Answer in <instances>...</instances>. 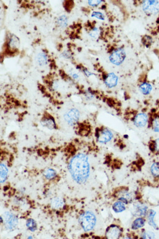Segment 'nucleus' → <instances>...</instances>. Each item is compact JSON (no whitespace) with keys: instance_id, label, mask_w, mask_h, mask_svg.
I'll return each mask as SVG.
<instances>
[{"instance_id":"f257e3e1","label":"nucleus","mask_w":159,"mask_h":239,"mask_svg":"<svg viewBox=\"0 0 159 239\" xmlns=\"http://www.w3.org/2000/svg\"><path fill=\"white\" fill-rule=\"evenodd\" d=\"M69 169L72 178L78 183L85 182L90 173V165L87 155L79 153L72 159Z\"/></svg>"},{"instance_id":"f03ea898","label":"nucleus","mask_w":159,"mask_h":239,"mask_svg":"<svg viewBox=\"0 0 159 239\" xmlns=\"http://www.w3.org/2000/svg\"><path fill=\"white\" fill-rule=\"evenodd\" d=\"M79 222L85 231H90L92 230L96 225V218L92 212H86L80 215Z\"/></svg>"},{"instance_id":"7ed1b4c3","label":"nucleus","mask_w":159,"mask_h":239,"mask_svg":"<svg viewBox=\"0 0 159 239\" xmlns=\"http://www.w3.org/2000/svg\"><path fill=\"white\" fill-rule=\"evenodd\" d=\"M142 9L147 14H156L159 11V1H144Z\"/></svg>"},{"instance_id":"20e7f679","label":"nucleus","mask_w":159,"mask_h":239,"mask_svg":"<svg viewBox=\"0 0 159 239\" xmlns=\"http://www.w3.org/2000/svg\"><path fill=\"white\" fill-rule=\"evenodd\" d=\"M80 118V112L78 109L72 108L69 110L64 115L65 121L70 125H74L78 123Z\"/></svg>"},{"instance_id":"39448f33","label":"nucleus","mask_w":159,"mask_h":239,"mask_svg":"<svg viewBox=\"0 0 159 239\" xmlns=\"http://www.w3.org/2000/svg\"><path fill=\"white\" fill-rule=\"evenodd\" d=\"M126 54L124 49H118L113 52L109 57L110 62L114 64L119 65L125 60Z\"/></svg>"},{"instance_id":"423d86ee","label":"nucleus","mask_w":159,"mask_h":239,"mask_svg":"<svg viewBox=\"0 0 159 239\" xmlns=\"http://www.w3.org/2000/svg\"><path fill=\"white\" fill-rule=\"evenodd\" d=\"M97 140L102 143H106L112 139L113 134L109 130L106 128L98 129L96 132Z\"/></svg>"},{"instance_id":"0eeeda50","label":"nucleus","mask_w":159,"mask_h":239,"mask_svg":"<svg viewBox=\"0 0 159 239\" xmlns=\"http://www.w3.org/2000/svg\"><path fill=\"white\" fill-rule=\"evenodd\" d=\"M5 222L7 228L9 230H13L16 228L18 224L17 218L12 213L10 212H5L4 213Z\"/></svg>"},{"instance_id":"6e6552de","label":"nucleus","mask_w":159,"mask_h":239,"mask_svg":"<svg viewBox=\"0 0 159 239\" xmlns=\"http://www.w3.org/2000/svg\"><path fill=\"white\" fill-rule=\"evenodd\" d=\"M41 123L44 127H47L49 129H54L57 128L54 118L49 114H47L43 117L41 120Z\"/></svg>"},{"instance_id":"1a4fd4ad","label":"nucleus","mask_w":159,"mask_h":239,"mask_svg":"<svg viewBox=\"0 0 159 239\" xmlns=\"http://www.w3.org/2000/svg\"><path fill=\"white\" fill-rule=\"evenodd\" d=\"M147 116L143 113L139 114L134 119V124L138 127H143L146 125L147 122Z\"/></svg>"},{"instance_id":"9d476101","label":"nucleus","mask_w":159,"mask_h":239,"mask_svg":"<svg viewBox=\"0 0 159 239\" xmlns=\"http://www.w3.org/2000/svg\"><path fill=\"white\" fill-rule=\"evenodd\" d=\"M118 78L114 73H110L107 75L106 78L105 79V83L109 88L114 87L117 85Z\"/></svg>"},{"instance_id":"9b49d317","label":"nucleus","mask_w":159,"mask_h":239,"mask_svg":"<svg viewBox=\"0 0 159 239\" xmlns=\"http://www.w3.org/2000/svg\"><path fill=\"white\" fill-rule=\"evenodd\" d=\"M120 233L121 231L117 226H110L107 230V238L108 239H117L120 236Z\"/></svg>"},{"instance_id":"f8f14e48","label":"nucleus","mask_w":159,"mask_h":239,"mask_svg":"<svg viewBox=\"0 0 159 239\" xmlns=\"http://www.w3.org/2000/svg\"><path fill=\"white\" fill-rule=\"evenodd\" d=\"M35 61L38 65L43 66L47 64V58L44 53H39L35 57Z\"/></svg>"},{"instance_id":"ddd939ff","label":"nucleus","mask_w":159,"mask_h":239,"mask_svg":"<svg viewBox=\"0 0 159 239\" xmlns=\"http://www.w3.org/2000/svg\"><path fill=\"white\" fill-rule=\"evenodd\" d=\"M147 207L144 205H138L134 206V211L137 215H144L146 212Z\"/></svg>"},{"instance_id":"4468645a","label":"nucleus","mask_w":159,"mask_h":239,"mask_svg":"<svg viewBox=\"0 0 159 239\" xmlns=\"http://www.w3.org/2000/svg\"><path fill=\"white\" fill-rule=\"evenodd\" d=\"M139 90L143 94L147 95L152 90V86L149 83H143L139 86Z\"/></svg>"},{"instance_id":"2eb2a0df","label":"nucleus","mask_w":159,"mask_h":239,"mask_svg":"<svg viewBox=\"0 0 159 239\" xmlns=\"http://www.w3.org/2000/svg\"><path fill=\"white\" fill-rule=\"evenodd\" d=\"M8 169L5 164H1V183L4 182L7 178Z\"/></svg>"},{"instance_id":"dca6fc26","label":"nucleus","mask_w":159,"mask_h":239,"mask_svg":"<svg viewBox=\"0 0 159 239\" xmlns=\"http://www.w3.org/2000/svg\"><path fill=\"white\" fill-rule=\"evenodd\" d=\"M145 225V219H143L142 218H138L134 221L132 224V228L134 230L138 229L140 228L141 227H143Z\"/></svg>"},{"instance_id":"f3484780","label":"nucleus","mask_w":159,"mask_h":239,"mask_svg":"<svg viewBox=\"0 0 159 239\" xmlns=\"http://www.w3.org/2000/svg\"><path fill=\"white\" fill-rule=\"evenodd\" d=\"M155 215H156V212L154 210H150L149 211L148 215V221L149 225L154 227V228L158 229V227L154 221V218Z\"/></svg>"},{"instance_id":"a211bd4d","label":"nucleus","mask_w":159,"mask_h":239,"mask_svg":"<svg viewBox=\"0 0 159 239\" xmlns=\"http://www.w3.org/2000/svg\"><path fill=\"white\" fill-rule=\"evenodd\" d=\"M63 200L59 197H56L52 200L51 202V206L54 209H58L59 208L62 207L63 205Z\"/></svg>"},{"instance_id":"6ab92c4d","label":"nucleus","mask_w":159,"mask_h":239,"mask_svg":"<svg viewBox=\"0 0 159 239\" xmlns=\"http://www.w3.org/2000/svg\"><path fill=\"white\" fill-rule=\"evenodd\" d=\"M113 209L116 213H120L125 210V206L121 201L116 202L114 204Z\"/></svg>"},{"instance_id":"aec40b11","label":"nucleus","mask_w":159,"mask_h":239,"mask_svg":"<svg viewBox=\"0 0 159 239\" xmlns=\"http://www.w3.org/2000/svg\"><path fill=\"white\" fill-rule=\"evenodd\" d=\"M57 23L61 28H65L68 25V18L65 15H62L58 17L57 21Z\"/></svg>"},{"instance_id":"412c9836","label":"nucleus","mask_w":159,"mask_h":239,"mask_svg":"<svg viewBox=\"0 0 159 239\" xmlns=\"http://www.w3.org/2000/svg\"><path fill=\"white\" fill-rule=\"evenodd\" d=\"M26 225L28 228L32 232H34L37 229V225L35 222L32 219H29L26 221Z\"/></svg>"},{"instance_id":"4be33fe9","label":"nucleus","mask_w":159,"mask_h":239,"mask_svg":"<svg viewBox=\"0 0 159 239\" xmlns=\"http://www.w3.org/2000/svg\"><path fill=\"white\" fill-rule=\"evenodd\" d=\"M9 46L12 49H16L17 48H18L19 46V39L17 37H16L15 36H13L10 39Z\"/></svg>"},{"instance_id":"5701e85b","label":"nucleus","mask_w":159,"mask_h":239,"mask_svg":"<svg viewBox=\"0 0 159 239\" xmlns=\"http://www.w3.org/2000/svg\"><path fill=\"white\" fill-rule=\"evenodd\" d=\"M151 173L154 176L158 177L159 176V163L158 162H154L151 165Z\"/></svg>"},{"instance_id":"b1692460","label":"nucleus","mask_w":159,"mask_h":239,"mask_svg":"<svg viewBox=\"0 0 159 239\" xmlns=\"http://www.w3.org/2000/svg\"><path fill=\"white\" fill-rule=\"evenodd\" d=\"M56 174H57L56 171L52 168L47 169L44 172V175L45 177L48 179L53 178L54 177H55Z\"/></svg>"},{"instance_id":"393cba45","label":"nucleus","mask_w":159,"mask_h":239,"mask_svg":"<svg viewBox=\"0 0 159 239\" xmlns=\"http://www.w3.org/2000/svg\"><path fill=\"white\" fill-rule=\"evenodd\" d=\"M152 126L155 132H159V117H157L153 120Z\"/></svg>"},{"instance_id":"a878e982","label":"nucleus","mask_w":159,"mask_h":239,"mask_svg":"<svg viewBox=\"0 0 159 239\" xmlns=\"http://www.w3.org/2000/svg\"><path fill=\"white\" fill-rule=\"evenodd\" d=\"M155 237V235L151 231H147L144 233L142 235L143 239H153Z\"/></svg>"},{"instance_id":"bb28decb","label":"nucleus","mask_w":159,"mask_h":239,"mask_svg":"<svg viewBox=\"0 0 159 239\" xmlns=\"http://www.w3.org/2000/svg\"><path fill=\"white\" fill-rule=\"evenodd\" d=\"M91 16L93 17H96V18L100 20H104V15L100 12H96V11L93 12Z\"/></svg>"},{"instance_id":"cd10ccee","label":"nucleus","mask_w":159,"mask_h":239,"mask_svg":"<svg viewBox=\"0 0 159 239\" xmlns=\"http://www.w3.org/2000/svg\"><path fill=\"white\" fill-rule=\"evenodd\" d=\"M89 35L93 38L96 39L98 37V36H99V32H98V30H97V28H94L92 30V32L89 33Z\"/></svg>"},{"instance_id":"c85d7f7f","label":"nucleus","mask_w":159,"mask_h":239,"mask_svg":"<svg viewBox=\"0 0 159 239\" xmlns=\"http://www.w3.org/2000/svg\"><path fill=\"white\" fill-rule=\"evenodd\" d=\"M102 1H96V0H93V1H88V4L90 5L92 7H96L99 5Z\"/></svg>"},{"instance_id":"c756f323","label":"nucleus","mask_w":159,"mask_h":239,"mask_svg":"<svg viewBox=\"0 0 159 239\" xmlns=\"http://www.w3.org/2000/svg\"><path fill=\"white\" fill-rule=\"evenodd\" d=\"M155 150L159 151V139H157L155 141Z\"/></svg>"},{"instance_id":"7c9ffc66","label":"nucleus","mask_w":159,"mask_h":239,"mask_svg":"<svg viewBox=\"0 0 159 239\" xmlns=\"http://www.w3.org/2000/svg\"><path fill=\"white\" fill-rule=\"evenodd\" d=\"M62 56L63 57L65 58H69L70 57V55L68 52H67L65 51L64 52V53L62 54Z\"/></svg>"},{"instance_id":"2f4dec72","label":"nucleus","mask_w":159,"mask_h":239,"mask_svg":"<svg viewBox=\"0 0 159 239\" xmlns=\"http://www.w3.org/2000/svg\"><path fill=\"white\" fill-rule=\"evenodd\" d=\"M83 71H84V73L86 74V75L88 77L93 75V74H92V73H91L88 71V70H86V69H84V70H83Z\"/></svg>"},{"instance_id":"473e14b6","label":"nucleus","mask_w":159,"mask_h":239,"mask_svg":"<svg viewBox=\"0 0 159 239\" xmlns=\"http://www.w3.org/2000/svg\"><path fill=\"white\" fill-rule=\"evenodd\" d=\"M72 76L74 79H77V78H78V74H73Z\"/></svg>"},{"instance_id":"72a5a7b5","label":"nucleus","mask_w":159,"mask_h":239,"mask_svg":"<svg viewBox=\"0 0 159 239\" xmlns=\"http://www.w3.org/2000/svg\"></svg>"}]
</instances>
